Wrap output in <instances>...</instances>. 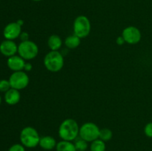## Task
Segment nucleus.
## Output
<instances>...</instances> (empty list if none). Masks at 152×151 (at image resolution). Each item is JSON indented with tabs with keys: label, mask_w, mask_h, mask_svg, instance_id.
I'll return each mask as SVG.
<instances>
[{
	"label": "nucleus",
	"mask_w": 152,
	"mask_h": 151,
	"mask_svg": "<svg viewBox=\"0 0 152 151\" xmlns=\"http://www.w3.org/2000/svg\"><path fill=\"white\" fill-rule=\"evenodd\" d=\"M56 151H77L74 143L69 141L62 140L57 142L56 146Z\"/></svg>",
	"instance_id": "dca6fc26"
},
{
	"label": "nucleus",
	"mask_w": 152,
	"mask_h": 151,
	"mask_svg": "<svg viewBox=\"0 0 152 151\" xmlns=\"http://www.w3.org/2000/svg\"><path fill=\"white\" fill-rule=\"evenodd\" d=\"M0 53L8 58L14 56L18 53V45L13 40H4L0 44Z\"/></svg>",
	"instance_id": "9d476101"
},
{
	"label": "nucleus",
	"mask_w": 152,
	"mask_h": 151,
	"mask_svg": "<svg viewBox=\"0 0 152 151\" xmlns=\"http://www.w3.org/2000/svg\"><path fill=\"white\" fill-rule=\"evenodd\" d=\"M144 133L148 138H152V122H148L144 127Z\"/></svg>",
	"instance_id": "412c9836"
},
{
	"label": "nucleus",
	"mask_w": 152,
	"mask_h": 151,
	"mask_svg": "<svg viewBox=\"0 0 152 151\" xmlns=\"http://www.w3.org/2000/svg\"><path fill=\"white\" fill-rule=\"evenodd\" d=\"M56 144L57 142L53 136H45L40 138L39 146L45 150H51L56 148Z\"/></svg>",
	"instance_id": "ddd939ff"
},
{
	"label": "nucleus",
	"mask_w": 152,
	"mask_h": 151,
	"mask_svg": "<svg viewBox=\"0 0 152 151\" xmlns=\"http://www.w3.org/2000/svg\"><path fill=\"white\" fill-rule=\"evenodd\" d=\"M39 53V47L31 40L21 41L18 45V54L25 60H32Z\"/></svg>",
	"instance_id": "39448f33"
},
{
	"label": "nucleus",
	"mask_w": 152,
	"mask_h": 151,
	"mask_svg": "<svg viewBox=\"0 0 152 151\" xmlns=\"http://www.w3.org/2000/svg\"><path fill=\"white\" fill-rule=\"evenodd\" d=\"M8 151H25V147L22 144H14L10 147Z\"/></svg>",
	"instance_id": "4be33fe9"
},
{
	"label": "nucleus",
	"mask_w": 152,
	"mask_h": 151,
	"mask_svg": "<svg viewBox=\"0 0 152 151\" xmlns=\"http://www.w3.org/2000/svg\"><path fill=\"white\" fill-rule=\"evenodd\" d=\"M33 69V66L31 63L29 62H26L25 65V67H24V70L26 71V72H30L31 71V70Z\"/></svg>",
	"instance_id": "b1692460"
},
{
	"label": "nucleus",
	"mask_w": 152,
	"mask_h": 151,
	"mask_svg": "<svg viewBox=\"0 0 152 151\" xmlns=\"http://www.w3.org/2000/svg\"><path fill=\"white\" fill-rule=\"evenodd\" d=\"M80 127L77 121L73 118H66L62 121L59 127L58 133L62 140L75 141L78 138Z\"/></svg>",
	"instance_id": "f257e3e1"
},
{
	"label": "nucleus",
	"mask_w": 152,
	"mask_h": 151,
	"mask_svg": "<svg viewBox=\"0 0 152 151\" xmlns=\"http://www.w3.org/2000/svg\"><path fill=\"white\" fill-rule=\"evenodd\" d=\"M25 60L22 59L20 56H16L14 55L13 56H10L7 60V65L9 69L13 72H17L24 70V67L25 65Z\"/></svg>",
	"instance_id": "9b49d317"
},
{
	"label": "nucleus",
	"mask_w": 152,
	"mask_h": 151,
	"mask_svg": "<svg viewBox=\"0 0 152 151\" xmlns=\"http://www.w3.org/2000/svg\"><path fill=\"white\" fill-rule=\"evenodd\" d=\"M11 88L10 87L9 80L1 79L0 80V92L1 93H6L8 90Z\"/></svg>",
	"instance_id": "aec40b11"
},
{
	"label": "nucleus",
	"mask_w": 152,
	"mask_h": 151,
	"mask_svg": "<svg viewBox=\"0 0 152 151\" xmlns=\"http://www.w3.org/2000/svg\"><path fill=\"white\" fill-rule=\"evenodd\" d=\"M88 142L81 138H77L74 142V145L77 151H86L88 148Z\"/></svg>",
	"instance_id": "6ab92c4d"
},
{
	"label": "nucleus",
	"mask_w": 152,
	"mask_h": 151,
	"mask_svg": "<svg viewBox=\"0 0 152 151\" xmlns=\"http://www.w3.org/2000/svg\"><path fill=\"white\" fill-rule=\"evenodd\" d=\"M4 101L8 105H15L19 102L21 99V94L19 90L10 88L4 93Z\"/></svg>",
	"instance_id": "f8f14e48"
},
{
	"label": "nucleus",
	"mask_w": 152,
	"mask_h": 151,
	"mask_svg": "<svg viewBox=\"0 0 152 151\" xmlns=\"http://www.w3.org/2000/svg\"><path fill=\"white\" fill-rule=\"evenodd\" d=\"M19 38H20L21 41H28V40H29V34H28V33L25 32V31H22Z\"/></svg>",
	"instance_id": "5701e85b"
},
{
	"label": "nucleus",
	"mask_w": 152,
	"mask_h": 151,
	"mask_svg": "<svg viewBox=\"0 0 152 151\" xmlns=\"http://www.w3.org/2000/svg\"><path fill=\"white\" fill-rule=\"evenodd\" d=\"M122 36L128 44H136L140 41L142 38V34L140 30L137 27L129 26L123 30Z\"/></svg>",
	"instance_id": "6e6552de"
},
{
	"label": "nucleus",
	"mask_w": 152,
	"mask_h": 151,
	"mask_svg": "<svg viewBox=\"0 0 152 151\" xmlns=\"http://www.w3.org/2000/svg\"><path fill=\"white\" fill-rule=\"evenodd\" d=\"M22 32V26L16 22H10L4 27L3 30V36L5 39L14 40L19 38Z\"/></svg>",
	"instance_id": "1a4fd4ad"
},
{
	"label": "nucleus",
	"mask_w": 152,
	"mask_h": 151,
	"mask_svg": "<svg viewBox=\"0 0 152 151\" xmlns=\"http://www.w3.org/2000/svg\"><path fill=\"white\" fill-rule=\"evenodd\" d=\"M1 95H0V105H1Z\"/></svg>",
	"instance_id": "cd10ccee"
},
{
	"label": "nucleus",
	"mask_w": 152,
	"mask_h": 151,
	"mask_svg": "<svg viewBox=\"0 0 152 151\" xmlns=\"http://www.w3.org/2000/svg\"><path fill=\"white\" fill-rule=\"evenodd\" d=\"M62 45V40L58 35L53 34L50 36L48 39V46L50 50L56 51L61 48Z\"/></svg>",
	"instance_id": "4468645a"
},
{
	"label": "nucleus",
	"mask_w": 152,
	"mask_h": 151,
	"mask_svg": "<svg viewBox=\"0 0 152 151\" xmlns=\"http://www.w3.org/2000/svg\"><path fill=\"white\" fill-rule=\"evenodd\" d=\"M113 137V133L110 129L108 128H102L100 129L99 131V139H101L103 142H106L111 140Z\"/></svg>",
	"instance_id": "a211bd4d"
},
{
	"label": "nucleus",
	"mask_w": 152,
	"mask_h": 151,
	"mask_svg": "<svg viewBox=\"0 0 152 151\" xmlns=\"http://www.w3.org/2000/svg\"><path fill=\"white\" fill-rule=\"evenodd\" d=\"M40 138L38 131L34 127L30 126L24 127L19 135L21 144L27 148H34L38 146Z\"/></svg>",
	"instance_id": "7ed1b4c3"
},
{
	"label": "nucleus",
	"mask_w": 152,
	"mask_h": 151,
	"mask_svg": "<svg viewBox=\"0 0 152 151\" xmlns=\"http://www.w3.org/2000/svg\"><path fill=\"white\" fill-rule=\"evenodd\" d=\"M8 80L11 88L18 90L26 88L29 84V76L23 70L13 72L9 77Z\"/></svg>",
	"instance_id": "0eeeda50"
},
{
	"label": "nucleus",
	"mask_w": 152,
	"mask_h": 151,
	"mask_svg": "<svg viewBox=\"0 0 152 151\" xmlns=\"http://www.w3.org/2000/svg\"><path fill=\"white\" fill-rule=\"evenodd\" d=\"M125 42H126V41H125L124 38H123V37L122 36H121L117 37V39H116V43H117L118 45H123Z\"/></svg>",
	"instance_id": "393cba45"
},
{
	"label": "nucleus",
	"mask_w": 152,
	"mask_h": 151,
	"mask_svg": "<svg viewBox=\"0 0 152 151\" xmlns=\"http://www.w3.org/2000/svg\"><path fill=\"white\" fill-rule=\"evenodd\" d=\"M90 150L91 151H105L106 150V144L105 142L101 139H97L91 142Z\"/></svg>",
	"instance_id": "f3484780"
},
{
	"label": "nucleus",
	"mask_w": 152,
	"mask_h": 151,
	"mask_svg": "<svg viewBox=\"0 0 152 151\" xmlns=\"http://www.w3.org/2000/svg\"><path fill=\"white\" fill-rule=\"evenodd\" d=\"M74 34L80 38H84L90 34L91 25L88 18L83 15L78 16L73 24Z\"/></svg>",
	"instance_id": "20e7f679"
},
{
	"label": "nucleus",
	"mask_w": 152,
	"mask_h": 151,
	"mask_svg": "<svg viewBox=\"0 0 152 151\" xmlns=\"http://www.w3.org/2000/svg\"><path fill=\"white\" fill-rule=\"evenodd\" d=\"M31 1H41L42 0H31Z\"/></svg>",
	"instance_id": "bb28decb"
},
{
	"label": "nucleus",
	"mask_w": 152,
	"mask_h": 151,
	"mask_svg": "<svg viewBox=\"0 0 152 151\" xmlns=\"http://www.w3.org/2000/svg\"><path fill=\"white\" fill-rule=\"evenodd\" d=\"M43 63L46 69L50 72H59L64 66V56L59 50H50L45 56Z\"/></svg>",
	"instance_id": "f03ea898"
},
{
	"label": "nucleus",
	"mask_w": 152,
	"mask_h": 151,
	"mask_svg": "<svg viewBox=\"0 0 152 151\" xmlns=\"http://www.w3.org/2000/svg\"><path fill=\"white\" fill-rule=\"evenodd\" d=\"M16 22H17L20 26H22V25H24V21L22 20V19H18V20L16 21Z\"/></svg>",
	"instance_id": "a878e982"
},
{
	"label": "nucleus",
	"mask_w": 152,
	"mask_h": 151,
	"mask_svg": "<svg viewBox=\"0 0 152 151\" xmlns=\"http://www.w3.org/2000/svg\"><path fill=\"white\" fill-rule=\"evenodd\" d=\"M81 43V38L76 35L68 36L65 39V45L68 49H75L80 46Z\"/></svg>",
	"instance_id": "2eb2a0df"
},
{
	"label": "nucleus",
	"mask_w": 152,
	"mask_h": 151,
	"mask_svg": "<svg viewBox=\"0 0 152 151\" xmlns=\"http://www.w3.org/2000/svg\"><path fill=\"white\" fill-rule=\"evenodd\" d=\"M99 131L100 129L96 124L93 122H86L80 127L79 136L86 142H92L99 139Z\"/></svg>",
	"instance_id": "423d86ee"
}]
</instances>
